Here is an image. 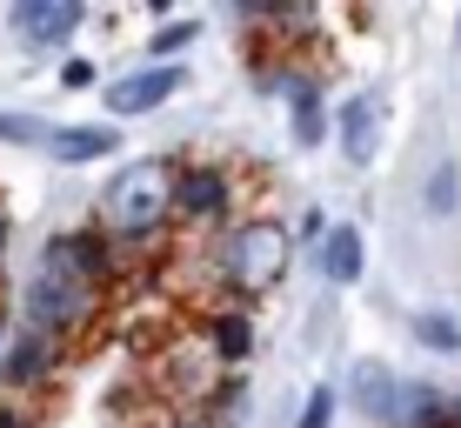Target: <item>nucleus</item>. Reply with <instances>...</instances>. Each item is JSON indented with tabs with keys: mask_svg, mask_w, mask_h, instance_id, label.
<instances>
[{
	"mask_svg": "<svg viewBox=\"0 0 461 428\" xmlns=\"http://www.w3.org/2000/svg\"><path fill=\"white\" fill-rule=\"evenodd\" d=\"M114 275L107 234H54L41 248V268L27 275V322L47 328L54 341L81 335L101 308V281Z\"/></svg>",
	"mask_w": 461,
	"mask_h": 428,
	"instance_id": "1",
	"label": "nucleus"
},
{
	"mask_svg": "<svg viewBox=\"0 0 461 428\" xmlns=\"http://www.w3.org/2000/svg\"><path fill=\"white\" fill-rule=\"evenodd\" d=\"M174 214H181V174L161 154L127 161L101 187V234H114V241H154Z\"/></svg>",
	"mask_w": 461,
	"mask_h": 428,
	"instance_id": "2",
	"label": "nucleus"
},
{
	"mask_svg": "<svg viewBox=\"0 0 461 428\" xmlns=\"http://www.w3.org/2000/svg\"><path fill=\"white\" fill-rule=\"evenodd\" d=\"M294 261V234L281 228L275 214H248L228 228V241H221V281H228L241 301L281 288V275H288Z\"/></svg>",
	"mask_w": 461,
	"mask_h": 428,
	"instance_id": "3",
	"label": "nucleus"
},
{
	"mask_svg": "<svg viewBox=\"0 0 461 428\" xmlns=\"http://www.w3.org/2000/svg\"><path fill=\"white\" fill-rule=\"evenodd\" d=\"M54 355H60V341L47 335V328L21 322L7 335V355H0V382H7V388H34V382L54 375Z\"/></svg>",
	"mask_w": 461,
	"mask_h": 428,
	"instance_id": "4",
	"label": "nucleus"
},
{
	"mask_svg": "<svg viewBox=\"0 0 461 428\" xmlns=\"http://www.w3.org/2000/svg\"><path fill=\"white\" fill-rule=\"evenodd\" d=\"M14 34L21 41H34V47H54V41H68L74 27H81V0H14Z\"/></svg>",
	"mask_w": 461,
	"mask_h": 428,
	"instance_id": "5",
	"label": "nucleus"
},
{
	"mask_svg": "<svg viewBox=\"0 0 461 428\" xmlns=\"http://www.w3.org/2000/svg\"><path fill=\"white\" fill-rule=\"evenodd\" d=\"M181 81H187L181 68H140V74H127V81L107 87V107H114V114H148V107L174 101V94H181Z\"/></svg>",
	"mask_w": 461,
	"mask_h": 428,
	"instance_id": "6",
	"label": "nucleus"
},
{
	"mask_svg": "<svg viewBox=\"0 0 461 428\" xmlns=\"http://www.w3.org/2000/svg\"><path fill=\"white\" fill-rule=\"evenodd\" d=\"M335 134H341V154H348V161L368 168L375 148H381V101H375V94H355V101L335 114Z\"/></svg>",
	"mask_w": 461,
	"mask_h": 428,
	"instance_id": "7",
	"label": "nucleus"
},
{
	"mask_svg": "<svg viewBox=\"0 0 461 428\" xmlns=\"http://www.w3.org/2000/svg\"><path fill=\"white\" fill-rule=\"evenodd\" d=\"M228 208H234V181L221 168H208V161L181 168V214L187 221H221Z\"/></svg>",
	"mask_w": 461,
	"mask_h": 428,
	"instance_id": "8",
	"label": "nucleus"
},
{
	"mask_svg": "<svg viewBox=\"0 0 461 428\" xmlns=\"http://www.w3.org/2000/svg\"><path fill=\"white\" fill-rule=\"evenodd\" d=\"M314 255H321V275L335 281V288H348V281H361L368 248H361V228H355V221H335V228H328V241L314 248Z\"/></svg>",
	"mask_w": 461,
	"mask_h": 428,
	"instance_id": "9",
	"label": "nucleus"
},
{
	"mask_svg": "<svg viewBox=\"0 0 461 428\" xmlns=\"http://www.w3.org/2000/svg\"><path fill=\"white\" fill-rule=\"evenodd\" d=\"M121 134L107 128V121H94V128H54V161L81 168V161H101V154H114Z\"/></svg>",
	"mask_w": 461,
	"mask_h": 428,
	"instance_id": "10",
	"label": "nucleus"
},
{
	"mask_svg": "<svg viewBox=\"0 0 461 428\" xmlns=\"http://www.w3.org/2000/svg\"><path fill=\"white\" fill-rule=\"evenodd\" d=\"M288 121H294V141H301V148H314V141L328 134V121H321V87H314L308 74H294V81H288Z\"/></svg>",
	"mask_w": 461,
	"mask_h": 428,
	"instance_id": "11",
	"label": "nucleus"
},
{
	"mask_svg": "<svg viewBox=\"0 0 461 428\" xmlns=\"http://www.w3.org/2000/svg\"><path fill=\"white\" fill-rule=\"evenodd\" d=\"M208 341H214V355H221V361H248V348H254V322H248V308H221V314H208Z\"/></svg>",
	"mask_w": 461,
	"mask_h": 428,
	"instance_id": "12",
	"label": "nucleus"
},
{
	"mask_svg": "<svg viewBox=\"0 0 461 428\" xmlns=\"http://www.w3.org/2000/svg\"><path fill=\"white\" fill-rule=\"evenodd\" d=\"M194 34H201L194 14H187V21H167L161 34L148 41V60H154V68H174V54H181V47H194Z\"/></svg>",
	"mask_w": 461,
	"mask_h": 428,
	"instance_id": "13",
	"label": "nucleus"
},
{
	"mask_svg": "<svg viewBox=\"0 0 461 428\" xmlns=\"http://www.w3.org/2000/svg\"><path fill=\"white\" fill-rule=\"evenodd\" d=\"M415 341L435 348V355H461V322H448V314H415Z\"/></svg>",
	"mask_w": 461,
	"mask_h": 428,
	"instance_id": "14",
	"label": "nucleus"
},
{
	"mask_svg": "<svg viewBox=\"0 0 461 428\" xmlns=\"http://www.w3.org/2000/svg\"><path fill=\"white\" fill-rule=\"evenodd\" d=\"M455 195H461V174H455V161H441V168H435V181H428V214H448V208H455Z\"/></svg>",
	"mask_w": 461,
	"mask_h": 428,
	"instance_id": "15",
	"label": "nucleus"
},
{
	"mask_svg": "<svg viewBox=\"0 0 461 428\" xmlns=\"http://www.w3.org/2000/svg\"><path fill=\"white\" fill-rule=\"evenodd\" d=\"M0 141H27V148H34V141H47V148H54V128H47V121H34V114H0Z\"/></svg>",
	"mask_w": 461,
	"mask_h": 428,
	"instance_id": "16",
	"label": "nucleus"
},
{
	"mask_svg": "<svg viewBox=\"0 0 461 428\" xmlns=\"http://www.w3.org/2000/svg\"><path fill=\"white\" fill-rule=\"evenodd\" d=\"M301 428H335V388H314L301 408Z\"/></svg>",
	"mask_w": 461,
	"mask_h": 428,
	"instance_id": "17",
	"label": "nucleus"
},
{
	"mask_svg": "<svg viewBox=\"0 0 461 428\" xmlns=\"http://www.w3.org/2000/svg\"><path fill=\"white\" fill-rule=\"evenodd\" d=\"M87 81H94L87 60H68V68H60V87H87Z\"/></svg>",
	"mask_w": 461,
	"mask_h": 428,
	"instance_id": "18",
	"label": "nucleus"
},
{
	"mask_svg": "<svg viewBox=\"0 0 461 428\" xmlns=\"http://www.w3.org/2000/svg\"><path fill=\"white\" fill-rule=\"evenodd\" d=\"M0 268H7V214H0Z\"/></svg>",
	"mask_w": 461,
	"mask_h": 428,
	"instance_id": "19",
	"label": "nucleus"
},
{
	"mask_svg": "<svg viewBox=\"0 0 461 428\" xmlns=\"http://www.w3.org/2000/svg\"><path fill=\"white\" fill-rule=\"evenodd\" d=\"M448 428H461V395H455V402H448Z\"/></svg>",
	"mask_w": 461,
	"mask_h": 428,
	"instance_id": "20",
	"label": "nucleus"
},
{
	"mask_svg": "<svg viewBox=\"0 0 461 428\" xmlns=\"http://www.w3.org/2000/svg\"><path fill=\"white\" fill-rule=\"evenodd\" d=\"M0 428H27V422H21V415H0Z\"/></svg>",
	"mask_w": 461,
	"mask_h": 428,
	"instance_id": "21",
	"label": "nucleus"
},
{
	"mask_svg": "<svg viewBox=\"0 0 461 428\" xmlns=\"http://www.w3.org/2000/svg\"><path fill=\"white\" fill-rule=\"evenodd\" d=\"M7 335H14V328H7V322H0V355H7Z\"/></svg>",
	"mask_w": 461,
	"mask_h": 428,
	"instance_id": "22",
	"label": "nucleus"
},
{
	"mask_svg": "<svg viewBox=\"0 0 461 428\" xmlns=\"http://www.w3.org/2000/svg\"><path fill=\"white\" fill-rule=\"evenodd\" d=\"M174 428H214V422H174Z\"/></svg>",
	"mask_w": 461,
	"mask_h": 428,
	"instance_id": "23",
	"label": "nucleus"
}]
</instances>
